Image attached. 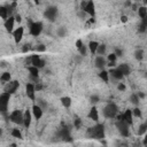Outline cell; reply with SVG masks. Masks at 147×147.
<instances>
[{"mask_svg": "<svg viewBox=\"0 0 147 147\" xmlns=\"http://www.w3.org/2000/svg\"><path fill=\"white\" fill-rule=\"evenodd\" d=\"M146 132H147V123H146V122H144V123H142V124H140V126H139L138 136H144Z\"/></svg>", "mask_w": 147, "mask_h": 147, "instance_id": "31", "label": "cell"}, {"mask_svg": "<svg viewBox=\"0 0 147 147\" xmlns=\"http://www.w3.org/2000/svg\"><path fill=\"white\" fill-rule=\"evenodd\" d=\"M82 57H83V56H80V55L76 56V59H75V60H76V62H77V63H80V60H82Z\"/></svg>", "mask_w": 147, "mask_h": 147, "instance_id": "51", "label": "cell"}, {"mask_svg": "<svg viewBox=\"0 0 147 147\" xmlns=\"http://www.w3.org/2000/svg\"><path fill=\"white\" fill-rule=\"evenodd\" d=\"M116 127H117L121 136H123V137H129L130 136V130H129L130 125L127 123H125L124 121L116 122Z\"/></svg>", "mask_w": 147, "mask_h": 147, "instance_id": "7", "label": "cell"}, {"mask_svg": "<svg viewBox=\"0 0 147 147\" xmlns=\"http://www.w3.org/2000/svg\"><path fill=\"white\" fill-rule=\"evenodd\" d=\"M134 57H136V60H138V61L142 60V57H144V51H142V49H137V51L134 52Z\"/></svg>", "mask_w": 147, "mask_h": 147, "instance_id": "34", "label": "cell"}, {"mask_svg": "<svg viewBox=\"0 0 147 147\" xmlns=\"http://www.w3.org/2000/svg\"><path fill=\"white\" fill-rule=\"evenodd\" d=\"M15 16H10L7 21H5L3 22V26H5V29H6V31L7 32H9V33H13L14 32V25H15Z\"/></svg>", "mask_w": 147, "mask_h": 147, "instance_id": "14", "label": "cell"}, {"mask_svg": "<svg viewBox=\"0 0 147 147\" xmlns=\"http://www.w3.org/2000/svg\"><path fill=\"white\" fill-rule=\"evenodd\" d=\"M109 75H110L114 79H116V80H122V79L124 78V75L118 70V68H117V67H116V68L110 69V70H109Z\"/></svg>", "mask_w": 147, "mask_h": 147, "instance_id": "17", "label": "cell"}, {"mask_svg": "<svg viewBox=\"0 0 147 147\" xmlns=\"http://www.w3.org/2000/svg\"><path fill=\"white\" fill-rule=\"evenodd\" d=\"M144 146H145V147H147V142H146V144H144Z\"/></svg>", "mask_w": 147, "mask_h": 147, "instance_id": "55", "label": "cell"}, {"mask_svg": "<svg viewBox=\"0 0 147 147\" xmlns=\"http://www.w3.org/2000/svg\"><path fill=\"white\" fill-rule=\"evenodd\" d=\"M137 8H139V7H137V5H136V3H134V5H132V9H133V10H138Z\"/></svg>", "mask_w": 147, "mask_h": 147, "instance_id": "53", "label": "cell"}, {"mask_svg": "<svg viewBox=\"0 0 147 147\" xmlns=\"http://www.w3.org/2000/svg\"><path fill=\"white\" fill-rule=\"evenodd\" d=\"M87 136L92 139H102L105 138V126L103 124H95L94 126L87 130Z\"/></svg>", "mask_w": 147, "mask_h": 147, "instance_id": "1", "label": "cell"}, {"mask_svg": "<svg viewBox=\"0 0 147 147\" xmlns=\"http://www.w3.org/2000/svg\"><path fill=\"white\" fill-rule=\"evenodd\" d=\"M11 34H13V38H14V40H15L16 44L21 42V40H22L23 36H24V28H23V26H18V28H16Z\"/></svg>", "mask_w": 147, "mask_h": 147, "instance_id": "13", "label": "cell"}, {"mask_svg": "<svg viewBox=\"0 0 147 147\" xmlns=\"http://www.w3.org/2000/svg\"><path fill=\"white\" fill-rule=\"evenodd\" d=\"M132 115H133V117H141V110H140V108H138V107L133 108L132 109Z\"/></svg>", "mask_w": 147, "mask_h": 147, "instance_id": "36", "label": "cell"}, {"mask_svg": "<svg viewBox=\"0 0 147 147\" xmlns=\"http://www.w3.org/2000/svg\"><path fill=\"white\" fill-rule=\"evenodd\" d=\"M28 71L30 72V77H31V78H32L33 80L38 82V76H39V69H38L37 67L30 65V67H28Z\"/></svg>", "mask_w": 147, "mask_h": 147, "instance_id": "21", "label": "cell"}, {"mask_svg": "<svg viewBox=\"0 0 147 147\" xmlns=\"http://www.w3.org/2000/svg\"><path fill=\"white\" fill-rule=\"evenodd\" d=\"M125 6H126V7H130V6H131V2H130V1H126V2H125Z\"/></svg>", "mask_w": 147, "mask_h": 147, "instance_id": "54", "label": "cell"}, {"mask_svg": "<svg viewBox=\"0 0 147 147\" xmlns=\"http://www.w3.org/2000/svg\"><path fill=\"white\" fill-rule=\"evenodd\" d=\"M127 20H129V17H127V16H125V15L121 16V21H122L123 23H126V22H127Z\"/></svg>", "mask_w": 147, "mask_h": 147, "instance_id": "47", "label": "cell"}, {"mask_svg": "<svg viewBox=\"0 0 147 147\" xmlns=\"http://www.w3.org/2000/svg\"><path fill=\"white\" fill-rule=\"evenodd\" d=\"M56 16H57V8L55 6H49L48 8H46V10H45V17L48 21H51V22L55 21Z\"/></svg>", "mask_w": 147, "mask_h": 147, "instance_id": "9", "label": "cell"}, {"mask_svg": "<svg viewBox=\"0 0 147 147\" xmlns=\"http://www.w3.org/2000/svg\"><path fill=\"white\" fill-rule=\"evenodd\" d=\"M36 51H37L38 53L45 52V51H46V46H45V45H38V46L36 47Z\"/></svg>", "mask_w": 147, "mask_h": 147, "instance_id": "40", "label": "cell"}, {"mask_svg": "<svg viewBox=\"0 0 147 147\" xmlns=\"http://www.w3.org/2000/svg\"><path fill=\"white\" fill-rule=\"evenodd\" d=\"M87 117H88L90 119L94 121V122H98V121H99V113H98V109H96L95 106H93V107L90 109V111H88V114H87Z\"/></svg>", "mask_w": 147, "mask_h": 147, "instance_id": "20", "label": "cell"}, {"mask_svg": "<svg viewBox=\"0 0 147 147\" xmlns=\"http://www.w3.org/2000/svg\"><path fill=\"white\" fill-rule=\"evenodd\" d=\"M36 85L32 84V83H28L25 85V94L29 99H31L32 101L36 100Z\"/></svg>", "mask_w": 147, "mask_h": 147, "instance_id": "11", "label": "cell"}, {"mask_svg": "<svg viewBox=\"0 0 147 147\" xmlns=\"http://www.w3.org/2000/svg\"><path fill=\"white\" fill-rule=\"evenodd\" d=\"M8 147H11V146H8Z\"/></svg>", "mask_w": 147, "mask_h": 147, "instance_id": "58", "label": "cell"}, {"mask_svg": "<svg viewBox=\"0 0 147 147\" xmlns=\"http://www.w3.org/2000/svg\"><path fill=\"white\" fill-rule=\"evenodd\" d=\"M117 68H118V70H119L124 76H127V75H130V72H131V68H130L129 64H126V63H121V64L117 65Z\"/></svg>", "mask_w": 147, "mask_h": 147, "instance_id": "22", "label": "cell"}, {"mask_svg": "<svg viewBox=\"0 0 147 147\" xmlns=\"http://www.w3.org/2000/svg\"><path fill=\"white\" fill-rule=\"evenodd\" d=\"M119 110L116 103L114 102H109L106 105V107L103 108V116L106 118H116V116L118 115Z\"/></svg>", "mask_w": 147, "mask_h": 147, "instance_id": "2", "label": "cell"}, {"mask_svg": "<svg viewBox=\"0 0 147 147\" xmlns=\"http://www.w3.org/2000/svg\"><path fill=\"white\" fill-rule=\"evenodd\" d=\"M141 24H144V25H146V26H147V16H146L145 18H142V20H141Z\"/></svg>", "mask_w": 147, "mask_h": 147, "instance_id": "50", "label": "cell"}, {"mask_svg": "<svg viewBox=\"0 0 147 147\" xmlns=\"http://www.w3.org/2000/svg\"><path fill=\"white\" fill-rule=\"evenodd\" d=\"M74 126H75L76 129H79V127L82 126V119H80V118H76V119L74 121Z\"/></svg>", "mask_w": 147, "mask_h": 147, "instance_id": "39", "label": "cell"}, {"mask_svg": "<svg viewBox=\"0 0 147 147\" xmlns=\"http://www.w3.org/2000/svg\"><path fill=\"white\" fill-rule=\"evenodd\" d=\"M130 101H131V103L138 106V105H139V101H140V98L138 96V93H133V94H131V95H130Z\"/></svg>", "mask_w": 147, "mask_h": 147, "instance_id": "30", "label": "cell"}, {"mask_svg": "<svg viewBox=\"0 0 147 147\" xmlns=\"http://www.w3.org/2000/svg\"><path fill=\"white\" fill-rule=\"evenodd\" d=\"M57 136L64 140V141H71V136H70V129L67 125H62V127L59 130Z\"/></svg>", "mask_w": 147, "mask_h": 147, "instance_id": "8", "label": "cell"}, {"mask_svg": "<svg viewBox=\"0 0 147 147\" xmlns=\"http://www.w3.org/2000/svg\"><path fill=\"white\" fill-rule=\"evenodd\" d=\"M99 42L98 41H95V40H91L90 42H88V51L92 53V54H96V49H98V47H99Z\"/></svg>", "mask_w": 147, "mask_h": 147, "instance_id": "23", "label": "cell"}, {"mask_svg": "<svg viewBox=\"0 0 147 147\" xmlns=\"http://www.w3.org/2000/svg\"><path fill=\"white\" fill-rule=\"evenodd\" d=\"M9 121L17 124V125H23V123H24V113H22L20 109L13 110L9 115Z\"/></svg>", "mask_w": 147, "mask_h": 147, "instance_id": "3", "label": "cell"}, {"mask_svg": "<svg viewBox=\"0 0 147 147\" xmlns=\"http://www.w3.org/2000/svg\"><path fill=\"white\" fill-rule=\"evenodd\" d=\"M11 136H13L14 138H17V139H22V138H23V137H22V132H21L20 129H17V127H15V129L11 130Z\"/></svg>", "mask_w": 147, "mask_h": 147, "instance_id": "32", "label": "cell"}, {"mask_svg": "<svg viewBox=\"0 0 147 147\" xmlns=\"http://www.w3.org/2000/svg\"><path fill=\"white\" fill-rule=\"evenodd\" d=\"M0 16L3 21H7L9 18V11L6 6H0Z\"/></svg>", "mask_w": 147, "mask_h": 147, "instance_id": "24", "label": "cell"}, {"mask_svg": "<svg viewBox=\"0 0 147 147\" xmlns=\"http://www.w3.org/2000/svg\"><path fill=\"white\" fill-rule=\"evenodd\" d=\"M145 122H146V123H147V119H146V121H145Z\"/></svg>", "mask_w": 147, "mask_h": 147, "instance_id": "57", "label": "cell"}, {"mask_svg": "<svg viewBox=\"0 0 147 147\" xmlns=\"http://www.w3.org/2000/svg\"><path fill=\"white\" fill-rule=\"evenodd\" d=\"M114 53L116 54V56H117V57H118V56H122V55H123V51H122V49H119V48H116Z\"/></svg>", "mask_w": 147, "mask_h": 147, "instance_id": "44", "label": "cell"}, {"mask_svg": "<svg viewBox=\"0 0 147 147\" xmlns=\"http://www.w3.org/2000/svg\"><path fill=\"white\" fill-rule=\"evenodd\" d=\"M0 80H1L2 84L9 83V82L11 80V75H10L8 71H5V72H2V75H1V77H0Z\"/></svg>", "mask_w": 147, "mask_h": 147, "instance_id": "25", "label": "cell"}, {"mask_svg": "<svg viewBox=\"0 0 147 147\" xmlns=\"http://www.w3.org/2000/svg\"><path fill=\"white\" fill-rule=\"evenodd\" d=\"M90 100H91V102L94 105V103H98V102L100 101V98H99L98 95H92V96L90 98Z\"/></svg>", "mask_w": 147, "mask_h": 147, "instance_id": "41", "label": "cell"}, {"mask_svg": "<svg viewBox=\"0 0 147 147\" xmlns=\"http://www.w3.org/2000/svg\"><path fill=\"white\" fill-rule=\"evenodd\" d=\"M31 113H32V116H33L36 119H40V118L42 117L44 110H42V108H41L39 105H33L32 108H31Z\"/></svg>", "mask_w": 147, "mask_h": 147, "instance_id": "15", "label": "cell"}, {"mask_svg": "<svg viewBox=\"0 0 147 147\" xmlns=\"http://www.w3.org/2000/svg\"><path fill=\"white\" fill-rule=\"evenodd\" d=\"M18 86H20V83H18L17 80H10L9 83L6 84V86H5V92H6V93H9V94H14V93L17 91Z\"/></svg>", "mask_w": 147, "mask_h": 147, "instance_id": "12", "label": "cell"}, {"mask_svg": "<svg viewBox=\"0 0 147 147\" xmlns=\"http://www.w3.org/2000/svg\"><path fill=\"white\" fill-rule=\"evenodd\" d=\"M98 76H99V78L102 79L105 83H108V82H109V71H107V70H101V71L98 74Z\"/></svg>", "mask_w": 147, "mask_h": 147, "instance_id": "26", "label": "cell"}, {"mask_svg": "<svg viewBox=\"0 0 147 147\" xmlns=\"http://www.w3.org/2000/svg\"><path fill=\"white\" fill-rule=\"evenodd\" d=\"M138 15H139V17H140L141 20L145 18V17L147 16V7H145V6L139 7V8H138Z\"/></svg>", "mask_w": 147, "mask_h": 147, "instance_id": "28", "label": "cell"}, {"mask_svg": "<svg viewBox=\"0 0 147 147\" xmlns=\"http://www.w3.org/2000/svg\"><path fill=\"white\" fill-rule=\"evenodd\" d=\"M85 15H86V13H85V11H83V10H80V11L78 13V16H79V17H83V18H84V17H85Z\"/></svg>", "mask_w": 147, "mask_h": 147, "instance_id": "49", "label": "cell"}, {"mask_svg": "<svg viewBox=\"0 0 147 147\" xmlns=\"http://www.w3.org/2000/svg\"><path fill=\"white\" fill-rule=\"evenodd\" d=\"M75 45H76L77 49H79L80 47H83V46H84V44H83V40H82V39H77V40H76V44H75Z\"/></svg>", "mask_w": 147, "mask_h": 147, "instance_id": "43", "label": "cell"}, {"mask_svg": "<svg viewBox=\"0 0 147 147\" xmlns=\"http://www.w3.org/2000/svg\"><path fill=\"white\" fill-rule=\"evenodd\" d=\"M41 88H42V85H41L40 83H37V84H36V91L38 92V91H40Z\"/></svg>", "mask_w": 147, "mask_h": 147, "instance_id": "48", "label": "cell"}, {"mask_svg": "<svg viewBox=\"0 0 147 147\" xmlns=\"http://www.w3.org/2000/svg\"><path fill=\"white\" fill-rule=\"evenodd\" d=\"M56 34H57V37L62 38V37H64V36L67 34V30H65L63 26H60V28L56 30Z\"/></svg>", "mask_w": 147, "mask_h": 147, "instance_id": "33", "label": "cell"}, {"mask_svg": "<svg viewBox=\"0 0 147 147\" xmlns=\"http://www.w3.org/2000/svg\"><path fill=\"white\" fill-rule=\"evenodd\" d=\"M30 34L33 37H38L42 31V23L41 22H30Z\"/></svg>", "mask_w": 147, "mask_h": 147, "instance_id": "6", "label": "cell"}, {"mask_svg": "<svg viewBox=\"0 0 147 147\" xmlns=\"http://www.w3.org/2000/svg\"><path fill=\"white\" fill-rule=\"evenodd\" d=\"M31 121H32V113H31L30 109H25V111H24V123H23V125H24L26 129H29L30 125H31Z\"/></svg>", "mask_w": 147, "mask_h": 147, "instance_id": "18", "label": "cell"}, {"mask_svg": "<svg viewBox=\"0 0 147 147\" xmlns=\"http://www.w3.org/2000/svg\"><path fill=\"white\" fill-rule=\"evenodd\" d=\"M133 115H132V110L131 109H126L124 113H123V121L125 123H127L129 125H132L133 123Z\"/></svg>", "mask_w": 147, "mask_h": 147, "instance_id": "19", "label": "cell"}, {"mask_svg": "<svg viewBox=\"0 0 147 147\" xmlns=\"http://www.w3.org/2000/svg\"><path fill=\"white\" fill-rule=\"evenodd\" d=\"M106 45L105 44H100L99 45V47H98V49H96V55H99V56H103L105 54H106Z\"/></svg>", "mask_w": 147, "mask_h": 147, "instance_id": "29", "label": "cell"}, {"mask_svg": "<svg viewBox=\"0 0 147 147\" xmlns=\"http://www.w3.org/2000/svg\"><path fill=\"white\" fill-rule=\"evenodd\" d=\"M87 51H88V47L84 45L83 47H80V48L78 49V53H79V55H80V56H85V55L87 54Z\"/></svg>", "mask_w": 147, "mask_h": 147, "instance_id": "35", "label": "cell"}, {"mask_svg": "<svg viewBox=\"0 0 147 147\" xmlns=\"http://www.w3.org/2000/svg\"><path fill=\"white\" fill-rule=\"evenodd\" d=\"M10 95L9 93H1L0 95V111L2 114H5L7 110H8V105H9V100H10Z\"/></svg>", "mask_w": 147, "mask_h": 147, "instance_id": "5", "label": "cell"}, {"mask_svg": "<svg viewBox=\"0 0 147 147\" xmlns=\"http://www.w3.org/2000/svg\"><path fill=\"white\" fill-rule=\"evenodd\" d=\"M147 142V132L145 133V137H144V140H142V144H146Z\"/></svg>", "mask_w": 147, "mask_h": 147, "instance_id": "52", "label": "cell"}, {"mask_svg": "<svg viewBox=\"0 0 147 147\" xmlns=\"http://www.w3.org/2000/svg\"><path fill=\"white\" fill-rule=\"evenodd\" d=\"M145 3H146V5H147V1H145Z\"/></svg>", "mask_w": 147, "mask_h": 147, "instance_id": "56", "label": "cell"}, {"mask_svg": "<svg viewBox=\"0 0 147 147\" xmlns=\"http://www.w3.org/2000/svg\"><path fill=\"white\" fill-rule=\"evenodd\" d=\"M61 103L64 108H69L71 106V98L70 96H63L61 98Z\"/></svg>", "mask_w": 147, "mask_h": 147, "instance_id": "27", "label": "cell"}, {"mask_svg": "<svg viewBox=\"0 0 147 147\" xmlns=\"http://www.w3.org/2000/svg\"><path fill=\"white\" fill-rule=\"evenodd\" d=\"M80 10L85 11L91 17H94L95 15V5L93 1H83L80 3Z\"/></svg>", "mask_w": 147, "mask_h": 147, "instance_id": "4", "label": "cell"}, {"mask_svg": "<svg viewBox=\"0 0 147 147\" xmlns=\"http://www.w3.org/2000/svg\"><path fill=\"white\" fill-rule=\"evenodd\" d=\"M94 22H95L94 17H91V18H88V20L86 21V23H85V28H86V29H88L91 25H93V24H94Z\"/></svg>", "mask_w": 147, "mask_h": 147, "instance_id": "38", "label": "cell"}, {"mask_svg": "<svg viewBox=\"0 0 147 147\" xmlns=\"http://www.w3.org/2000/svg\"><path fill=\"white\" fill-rule=\"evenodd\" d=\"M116 60H117V56L115 53H110L107 56V62H116Z\"/></svg>", "mask_w": 147, "mask_h": 147, "instance_id": "37", "label": "cell"}, {"mask_svg": "<svg viewBox=\"0 0 147 147\" xmlns=\"http://www.w3.org/2000/svg\"><path fill=\"white\" fill-rule=\"evenodd\" d=\"M15 21H16V22H18V23H20V22H21V21H22V16H21V15H20V14H17V15H15Z\"/></svg>", "mask_w": 147, "mask_h": 147, "instance_id": "46", "label": "cell"}, {"mask_svg": "<svg viewBox=\"0 0 147 147\" xmlns=\"http://www.w3.org/2000/svg\"><path fill=\"white\" fill-rule=\"evenodd\" d=\"M94 64H95V68L100 69V70H103L105 65L107 64V60L103 57V56H96L95 60H94Z\"/></svg>", "mask_w": 147, "mask_h": 147, "instance_id": "16", "label": "cell"}, {"mask_svg": "<svg viewBox=\"0 0 147 147\" xmlns=\"http://www.w3.org/2000/svg\"><path fill=\"white\" fill-rule=\"evenodd\" d=\"M30 49H31V46H30L29 44H24L23 47H22V52H23V53H28Z\"/></svg>", "mask_w": 147, "mask_h": 147, "instance_id": "42", "label": "cell"}, {"mask_svg": "<svg viewBox=\"0 0 147 147\" xmlns=\"http://www.w3.org/2000/svg\"><path fill=\"white\" fill-rule=\"evenodd\" d=\"M30 59H31V65L37 67L38 69L44 68V67H45V64H46L45 60H42V59H41L39 55H37V54L31 55V56H30Z\"/></svg>", "mask_w": 147, "mask_h": 147, "instance_id": "10", "label": "cell"}, {"mask_svg": "<svg viewBox=\"0 0 147 147\" xmlns=\"http://www.w3.org/2000/svg\"><path fill=\"white\" fill-rule=\"evenodd\" d=\"M117 90H118V91H125V85H124L123 83H119V84L117 85Z\"/></svg>", "mask_w": 147, "mask_h": 147, "instance_id": "45", "label": "cell"}]
</instances>
